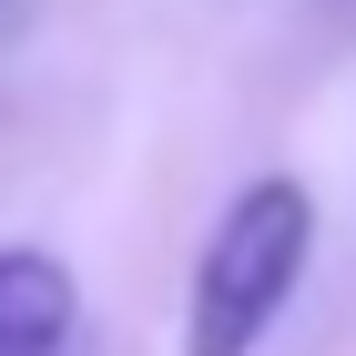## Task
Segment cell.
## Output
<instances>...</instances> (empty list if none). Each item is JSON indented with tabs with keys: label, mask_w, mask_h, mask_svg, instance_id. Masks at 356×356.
I'll list each match as a JSON object with an SVG mask.
<instances>
[{
	"label": "cell",
	"mask_w": 356,
	"mask_h": 356,
	"mask_svg": "<svg viewBox=\"0 0 356 356\" xmlns=\"http://www.w3.org/2000/svg\"><path fill=\"white\" fill-rule=\"evenodd\" d=\"M305 245H316V204L296 173H265L224 204L214 245L193 265V316H184V356H254V336L275 326V305L296 296Z\"/></svg>",
	"instance_id": "obj_1"
},
{
	"label": "cell",
	"mask_w": 356,
	"mask_h": 356,
	"mask_svg": "<svg viewBox=\"0 0 356 356\" xmlns=\"http://www.w3.org/2000/svg\"><path fill=\"white\" fill-rule=\"evenodd\" d=\"M72 346V275L31 245H0V356H61Z\"/></svg>",
	"instance_id": "obj_2"
}]
</instances>
